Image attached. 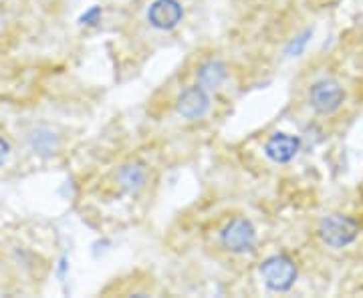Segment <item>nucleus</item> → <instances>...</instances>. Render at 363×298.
Returning <instances> with one entry per match:
<instances>
[{
	"mask_svg": "<svg viewBox=\"0 0 363 298\" xmlns=\"http://www.w3.org/2000/svg\"><path fill=\"white\" fill-rule=\"evenodd\" d=\"M228 77L226 65L220 61H208L198 69V85L206 91L218 89L222 83Z\"/></svg>",
	"mask_w": 363,
	"mask_h": 298,
	"instance_id": "6e6552de",
	"label": "nucleus"
},
{
	"mask_svg": "<svg viewBox=\"0 0 363 298\" xmlns=\"http://www.w3.org/2000/svg\"><path fill=\"white\" fill-rule=\"evenodd\" d=\"M260 276L271 290L285 292L297 280V266L285 254H274L260 264Z\"/></svg>",
	"mask_w": 363,
	"mask_h": 298,
	"instance_id": "f257e3e1",
	"label": "nucleus"
},
{
	"mask_svg": "<svg viewBox=\"0 0 363 298\" xmlns=\"http://www.w3.org/2000/svg\"><path fill=\"white\" fill-rule=\"evenodd\" d=\"M319 236L327 246L343 248L350 246L359 236V224L343 214H331L321 222L319 226Z\"/></svg>",
	"mask_w": 363,
	"mask_h": 298,
	"instance_id": "f03ea898",
	"label": "nucleus"
},
{
	"mask_svg": "<svg viewBox=\"0 0 363 298\" xmlns=\"http://www.w3.org/2000/svg\"><path fill=\"white\" fill-rule=\"evenodd\" d=\"M309 35H311V33H309V30H307V33H305V35H303V37H298L297 45H295V42H293V45H291V49H289V52H295V55H297V52L301 51V49H303V45H305V42H307V37H309Z\"/></svg>",
	"mask_w": 363,
	"mask_h": 298,
	"instance_id": "f8f14e48",
	"label": "nucleus"
},
{
	"mask_svg": "<svg viewBox=\"0 0 363 298\" xmlns=\"http://www.w3.org/2000/svg\"><path fill=\"white\" fill-rule=\"evenodd\" d=\"M176 109L184 119L188 121H196L206 115L210 109V97H208L206 89H202L200 85L196 87H188L186 91H182V95L176 101Z\"/></svg>",
	"mask_w": 363,
	"mask_h": 298,
	"instance_id": "39448f33",
	"label": "nucleus"
},
{
	"mask_svg": "<svg viewBox=\"0 0 363 298\" xmlns=\"http://www.w3.org/2000/svg\"><path fill=\"white\" fill-rule=\"evenodd\" d=\"M9 151H11V145L9 142L4 139V137H0V166L6 161V157H9Z\"/></svg>",
	"mask_w": 363,
	"mask_h": 298,
	"instance_id": "9b49d317",
	"label": "nucleus"
},
{
	"mask_svg": "<svg viewBox=\"0 0 363 298\" xmlns=\"http://www.w3.org/2000/svg\"><path fill=\"white\" fill-rule=\"evenodd\" d=\"M101 8L99 6H91L89 11L87 13L83 14L79 21H81V25H87V26H93V25H97L99 21H101Z\"/></svg>",
	"mask_w": 363,
	"mask_h": 298,
	"instance_id": "9d476101",
	"label": "nucleus"
},
{
	"mask_svg": "<svg viewBox=\"0 0 363 298\" xmlns=\"http://www.w3.org/2000/svg\"><path fill=\"white\" fill-rule=\"evenodd\" d=\"M220 242L234 254H245L257 246V230L247 218H234L220 232Z\"/></svg>",
	"mask_w": 363,
	"mask_h": 298,
	"instance_id": "7ed1b4c3",
	"label": "nucleus"
},
{
	"mask_svg": "<svg viewBox=\"0 0 363 298\" xmlns=\"http://www.w3.org/2000/svg\"><path fill=\"white\" fill-rule=\"evenodd\" d=\"M298 149H301L298 137L289 135V133H274L264 145V154L274 164H289L293 157L297 156Z\"/></svg>",
	"mask_w": 363,
	"mask_h": 298,
	"instance_id": "0eeeda50",
	"label": "nucleus"
},
{
	"mask_svg": "<svg viewBox=\"0 0 363 298\" xmlns=\"http://www.w3.org/2000/svg\"><path fill=\"white\" fill-rule=\"evenodd\" d=\"M145 180H147V171H145L142 164H128V166H123V168L119 169V173H117L119 185L125 192H130V194H138L145 185Z\"/></svg>",
	"mask_w": 363,
	"mask_h": 298,
	"instance_id": "1a4fd4ad",
	"label": "nucleus"
},
{
	"mask_svg": "<svg viewBox=\"0 0 363 298\" xmlns=\"http://www.w3.org/2000/svg\"><path fill=\"white\" fill-rule=\"evenodd\" d=\"M345 101V91L341 89L337 81L321 79L317 81L309 91V103L319 115H331Z\"/></svg>",
	"mask_w": 363,
	"mask_h": 298,
	"instance_id": "20e7f679",
	"label": "nucleus"
},
{
	"mask_svg": "<svg viewBox=\"0 0 363 298\" xmlns=\"http://www.w3.org/2000/svg\"><path fill=\"white\" fill-rule=\"evenodd\" d=\"M182 16H184V11L178 0H156L147 11L150 25L160 30L174 28L182 21Z\"/></svg>",
	"mask_w": 363,
	"mask_h": 298,
	"instance_id": "423d86ee",
	"label": "nucleus"
}]
</instances>
